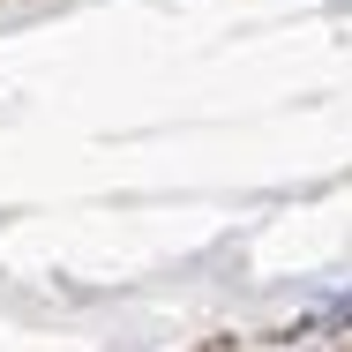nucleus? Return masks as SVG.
Segmentation results:
<instances>
[{"label": "nucleus", "instance_id": "f257e3e1", "mask_svg": "<svg viewBox=\"0 0 352 352\" xmlns=\"http://www.w3.org/2000/svg\"><path fill=\"white\" fill-rule=\"evenodd\" d=\"M322 322H352V292H345V300H330V307H322Z\"/></svg>", "mask_w": 352, "mask_h": 352}]
</instances>
